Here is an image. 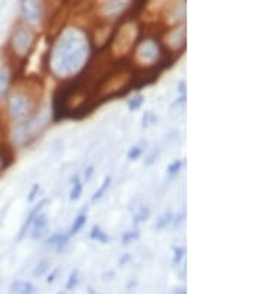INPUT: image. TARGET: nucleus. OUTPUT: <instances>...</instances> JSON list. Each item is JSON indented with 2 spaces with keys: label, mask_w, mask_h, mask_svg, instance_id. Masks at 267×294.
Listing matches in <instances>:
<instances>
[{
  "label": "nucleus",
  "mask_w": 267,
  "mask_h": 294,
  "mask_svg": "<svg viewBox=\"0 0 267 294\" xmlns=\"http://www.w3.org/2000/svg\"><path fill=\"white\" fill-rule=\"evenodd\" d=\"M91 56V45L86 35L76 27L64 30L53 43L48 67L52 76L61 80H69L77 76Z\"/></svg>",
  "instance_id": "f257e3e1"
},
{
  "label": "nucleus",
  "mask_w": 267,
  "mask_h": 294,
  "mask_svg": "<svg viewBox=\"0 0 267 294\" xmlns=\"http://www.w3.org/2000/svg\"><path fill=\"white\" fill-rule=\"evenodd\" d=\"M39 109V95L30 85L14 83L3 100V119L11 125L25 121Z\"/></svg>",
  "instance_id": "f03ea898"
},
{
  "label": "nucleus",
  "mask_w": 267,
  "mask_h": 294,
  "mask_svg": "<svg viewBox=\"0 0 267 294\" xmlns=\"http://www.w3.org/2000/svg\"><path fill=\"white\" fill-rule=\"evenodd\" d=\"M51 111H42L40 109H37V111L33 116L27 117L25 121L12 124L8 134L11 149H22V147L32 144L51 121Z\"/></svg>",
  "instance_id": "7ed1b4c3"
},
{
  "label": "nucleus",
  "mask_w": 267,
  "mask_h": 294,
  "mask_svg": "<svg viewBox=\"0 0 267 294\" xmlns=\"http://www.w3.org/2000/svg\"><path fill=\"white\" fill-rule=\"evenodd\" d=\"M35 33L32 27L28 25H18L12 32L9 42H8V55H9V64L21 63L27 60L28 55L33 52L35 48Z\"/></svg>",
  "instance_id": "20e7f679"
},
{
  "label": "nucleus",
  "mask_w": 267,
  "mask_h": 294,
  "mask_svg": "<svg viewBox=\"0 0 267 294\" xmlns=\"http://www.w3.org/2000/svg\"><path fill=\"white\" fill-rule=\"evenodd\" d=\"M162 49L160 45L155 39H144L134 49V66L141 70L156 69L162 60Z\"/></svg>",
  "instance_id": "39448f33"
},
{
  "label": "nucleus",
  "mask_w": 267,
  "mask_h": 294,
  "mask_svg": "<svg viewBox=\"0 0 267 294\" xmlns=\"http://www.w3.org/2000/svg\"><path fill=\"white\" fill-rule=\"evenodd\" d=\"M137 25L134 22H128L121 30L117 32L113 43V52H117L119 55H125L131 48H134L135 40H137Z\"/></svg>",
  "instance_id": "423d86ee"
},
{
  "label": "nucleus",
  "mask_w": 267,
  "mask_h": 294,
  "mask_svg": "<svg viewBox=\"0 0 267 294\" xmlns=\"http://www.w3.org/2000/svg\"><path fill=\"white\" fill-rule=\"evenodd\" d=\"M43 5L40 0H22L21 17L28 27H36L43 21Z\"/></svg>",
  "instance_id": "0eeeda50"
},
{
  "label": "nucleus",
  "mask_w": 267,
  "mask_h": 294,
  "mask_svg": "<svg viewBox=\"0 0 267 294\" xmlns=\"http://www.w3.org/2000/svg\"><path fill=\"white\" fill-rule=\"evenodd\" d=\"M12 85H14V66L6 61L0 64V104L3 103Z\"/></svg>",
  "instance_id": "6e6552de"
},
{
  "label": "nucleus",
  "mask_w": 267,
  "mask_h": 294,
  "mask_svg": "<svg viewBox=\"0 0 267 294\" xmlns=\"http://www.w3.org/2000/svg\"><path fill=\"white\" fill-rule=\"evenodd\" d=\"M46 203H48V199H42V201L36 205V207H33L32 210H30L28 216H27L25 220L22 221L21 229H19V232H18V237H17L18 241H22V239L27 237V233L30 232V227H32L33 220L36 219V216H37L40 211H43V208H45V205H46Z\"/></svg>",
  "instance_id": "1a4fd4ad"
},
{
  "label": "nucleus",
  "mask_w": 267,
  "mask_h": 294,
  "mask_svg": "<svg viewBox=\"0 0 267 294\" xmlns=\"http://www.w3.org/2000/svg\"><path fill=\"white\" fill-rule=\"evenodd\" d=\"M46 230H48V216H46V213L40 211L36 216V219L33 220L32 227H30V232H28L30 233V238L37 241V239H40L43 235L46 233Z\"/></svg>",
  "instance_id": "9d476101"
},
{
  "label": "nucleus",
  "mask_w": 267,
  "mask_h": 294,
  "mask_svg": "<svg viewBox=\"0 0 267 294\" xmlns=\"http://www.w3.org/2000/svg\"><path fill=\"white\" fill-rule=\"evenodd\" d=\"M166 43H168L169 49L174 51V52L184 48V43H186V30H184V27H177V28H174V30H171L168 33V36H166Z\"/></svg>",
  "instance_id": "9b49d317"
},
{
  "label": "nucleus",
  "mask_w": 267,
  "mask_h": 294,
  "mask_svg": "<svg viewBox=\"0 0 267 294\" xmlns=\"http://www.w3.org/2000/svg\"><path fill=\"white\" fill-rule=\"evenodd\" d=\"M70 244V237L69 233H61V232H56V233H52L51 237L46 239V247L52 248L55 253H63Z\"/></svg>",
  "instance_id": "f8f14e48"
},
{
  "label": "nucleus",
  "mask_w": 267,
  "mask_h": 294,
  "mask_svg": "<svg viewBox=\"0 0 267 294\" xmlns=\"http://www.w3.org/2000/svg\"><path fill=\"white\" fill-rule=\"evenodd\" d=\"M126 2L125 0H113V2H108V3H104L103 8H101V12L106 15V17H114V15H119L125 8H126Z\"/></svg>",
  "instance_id": "ddd939ff"
},
{
  "label": "nucleus",
  "mask_w": 267,
  "mask_h": 294,
  "mask_svg": "<svg viewBox=\"0 0 267 294\" xmlns=\"http://www.w3.org/2000/svg\"><path fill=\"white\" fill-rule=\"evenodd\" d=\"M9 294H35V285L30 281L17 279L9 285Z\"/></svg>",
  "instance_id": "4468645a"
},
{
  "label": "nucleus",
  "mask_w": 267,
  "mask_h": 294,
  "mask_svg": "<svg viewBox=\"0 0 267 294\" xmlns=\"http://www.w3.org/2000/svg\"><path fill=\"white\" fill-rule=\"evenodd\" d=\"M86 221H88V214H86V213H80V214L74 219V221H73V224H71V227H70V230H69V237L71 238V237H74V235H77V233L85 227Z\"/></svg>",
  "instance_id": "2eb2a0df"
},
{
  "label": "nucleus",
  "mask_w": 267,
  "mask_h": 294,
  "mask_svg": "<svg viewBox=\"0 0 267 294\" xmlns=\"http://www.w3.org/2000/svg\"><path fill=\"white\" fill-rule=\"evenodd\" d=\"M89 238L92 241H97V242H101V244H107L108 242V235L100 227V226H94L89 232Z\"/></svg>",
  "instance_id": "dca6fc26"
},
{
  "label": "nucleus",
  "mask_w": 267,
  "mask_h": 294,
  "mask_svg": "<svg viewBox=\"0 0 267 294\" xmlns=\"http://www.w3.org/2000/svg\"><path fill=\"white\" fill-rule=\"evenodd\" d=\"M83 193V182L80 180L79 175H74L73 179V186L70 190V201H77Z\"/></svg>",
  "instance_id": "f3484780"
},
{
  "label": "nucleus",
  "mask_w": 267,
  "mask_h": 294,
  "mask_svg": "<svg viewBox=\"0 0 267 294\" xmlns=\"http://www.w3.org/2000/svg\"><path fill=\"white\" fill-rule=\"evenodd\" d=\"M172 221H174V214H172L171 211H166L165 214H162V216L158 219V221L155 223V229H156V230H163V229H166Z\"/></svg>",
  "instance_id": "a211bd4d"
},
{
  "label": "nucleus",
  "mask_w": 267,
  "mask_h": 294,
  "mask_svg": "<svg viewBox=\"0 0 267 294\" xmlns=\"http://www.w3.org/2000/svg\"><path fill=\"white\" fill-rule=\"evenodd\" d=\"M9 149L11 147L8 146V147H0V175H2V172L11 165V155H8V152H9Z\"/></svg>",
  "instance_id": "6ab92c4d"
},
{
  "label": "nucleus",
  "mask_w": 267,
  "mask_h": 294,
  "mask_svg": "<svg viewBox=\"0 0 267 294\" xmlns=\"http://www.w3.org/2000/svg\"><path fill=\"white\" fill-rule=\"evenodd\" d=\"M184 165H186V161H184V159H178V161H175V162L169 164V165H168V168H166L168 177H169V179H174L175 175L180 174V171H181V168H183Z\"/></svg>",
  "instance_id": "aec40b11"
},
{
  "label": "nucleus",
  "mask_w": 267,
  "mask_h": 294,
  "mask_svg": "<svg viewBox=\"0 0 267 294\" xmlns=\"http://www.w3.org/2000/svg\"><path fill=\"white\" fill-rule=\"evenodd\" d=\"M110 184H111V177H110V175H107V177L104 179V182L101 183V186H100V187L97 189V192L94 193V196H92V202H98V201L106 195V192L108 190Z\"/></svg>",
  "instance_id": "412c9836"
},
{
  "label": "nucleus",
  "mask_w": 267,
  "mask_h": 294,
  "mask_svg": "<svg viewBox=\"0 0 267 294\" xmlns=\"http://www.w3.org/2000/svg\"><path fill=\"white\" fill-rule=\"evenodd\" d=\"M150 208L148 207H141L140 208V211L135 214V217H134V226H138L140 223H142V221H145L148 217H150Z\"/></svg>",
  "instance_id": "4be33fe9"
},
{
  "label": "nucleus",
  "mask_w": 267,
  "mask_h": 294,
  "mask_svg": "<svg viewBox=\"0 0 267 294\" xmlns=\"http://www.w3.org/2000/svg\"><path fill=\"white\" fill-rule=\"evenodd\" d=\"M142 103H144V95H142V94H137V95H134V97L128 101V109H129L131 111H137V110L142 106Z\"/></svg>",
  "instance_id": "5701e85b"
},
{
  "label": "nucleus",
  "mask_w": 267,
  "mask_h": 294,
  "mask_svg": "<svg viewBox=\"0 0 267 294\" xmlns=\"http://www.w3.org/2000/svg\"><path fill=\"white\" fill-rule=\"evenodd\" d=\"M80 275H79V271L77 269H74L71 274H70V276H69V279H67V284H66V290L67 291H71V290H74L76 287H77V284H79V278Z\"/></svg>",
  "instance_id": "b1692460"
},
{
  "label": "nucleus",
  "mask_w": 267,
  "mask_h": 294,
  "mask_svg": "<svg viewBox=\"0 0 267 294\" xmlns=\"http://www.w3.org/2000/svg\"><path fill=\"white\" fill-rule=\"evenodd\" d=\"M140 238V232L138 230H129L126 233L122 235V244L124 245H129L131 242L137 241Z\"/></svg>",
  "instance_id": "393cba45"
},
{
  "label": "nucleus",
  "mask_w": 267,
  "mask_h": 294,
  "mask_svg": "<svg viewBox=\"0 0 267 294\" xmlns=\"http://www.w3.org/2000/svg\"><path fill=\"white\" fill-rule=\"evenodd\" d=\"M184 256H186V248L177 247V248L174 250V260H172L174 266H178V264L181 263V260L184 258Z\"/></svg>",
  "instance_id": "a878e982"
},
{
  "label": "nucleus",
  "mask_w": 267,
  "mask_h": 294,
  "mask_svg": "<svg viewBox=\"0 0 267 294\" xmlns=\"http://www.w3.org/2000/svg\"><path fill=\"white\" fill-rule=\"evenodd\" d=\"M49 271V261L48 260H43V261H40L37 266H36V269H35V272H33V275L37 278V276H42V275H45L46 272Z\"/></svg>",
  "instance_id": "bb28decb"
},
{
  "label": "nucleus",
  "mask_w": 267,
  "mask_h": 294,
  "mask_svg": "<svg viewBox=\"0 0 267 294\" xmlns=\"http://www.w3.org/2000/svg\"><path fill=\"white\" fill-rule=\"evenodd\" d=\"M141 155H142L141 147L140 146H134V147H131L129 152H128V161H137Z\"/></svg>",
  "instance_id": "cd10ccee"
},
{
  "label": "nucleus",
  "mask_w": 267,
  "mask_h": 294,
  "mask_svg": "<svg viewBox=\"0 0 267 294\" xmlns=\"http://www.w3.org/2000/svg\"><path fill=\"white\" fill-rule=\"evenodd\" d=\"M92 175H94V166H88V168L85 169V172H83V183H86V182L91 180Z\"/></svg>",
  "instance_id": "c85d7f7f"
},
{
  "label": "nucleus",
  "mask_w": 267,
  "mask_h": 294,
  "mask_svg": "<svg viewBox=\"0 0 267 294\" xmlns=\"http://www.w3.org/2000/svg\"><path fill=\"white\" fill-rule=\"evenodd\" d=\"M39 190H40V186H39V184H35V186H33V189L30 190V193H28V202H33V201L36 199V196H37Z\"/></svg>",
  "instance_id": "c756f323"
},
{
  "label": "nucleus",
  "mask_w": 267,
  "mask_h": 294,
  "mask_svg": "<svg viewBox=\"0 0 267 294\" xmlns=\"http://www.w3.org/2000/svg\"><path fill=\"white\" fill-rule=\"evenodd\" d=\"M158 155H159V150H155L150 156L147 158V161H145V165H152L155 161H156V158H158Z\"/></svg>",
  "instance_id": "7c9ffc66"
},
{
  "label": "nucleus",
  "mask_w": 267,
  "mask_h": 294,
  "mask_svg": "<svg viewBox=\"0 0 267 294\" xmlns=\"http://www.w3.org/2000/svg\"><path fill=\"white\" fill-rule=\"evenodd\" d=\"M178 92H180L183 97H186V92H187V91H186V80H184V79H183L180 83H178Z\"/></svg>",
  "instance_id": "2f4dec72"
},
{
  "label": "nucleus",
  "mask_w": 267,
  "mask_h": 294,
  "mask_svg": "<svg viewBox=\"0 0 267 294\" xmlns=\"http://www.w3.org/2000/svg\"><path fill=\"white\" fill-rule=\"evenodd\" d=\"M150 116H152L150 111H145V114L142 116V128L148 127V124H150Z\"/></svg>",
  "instance_id": "473e14b6"
},
{
  "label": "nucleus",
  "mask_w": 267,
  "mask_h": 294,
  "mask_svg": "<svg viewBox=\"0 0 267 294\" xmlns=\"http://www.w3.org/2000/svg\"><path fill=\"white\" fill-rule=\"evenodd\" d=\"M147 0H134V11H140L144 5H145Z\"/></svg>",
  "instance_id": "72a5a7b5"
},
{
  "label": "nucleus",
  "mask_w": 267,
  "mask_h": 294,
  "mask_svg": "<svg viewBox=\"0 0 267 294\" xmlns=\"http://www.w3.org/2000/svg\"><path fill=\"white\" fill-rule=\"evenodd\" d=\"M58 272H59V271H58V269H55V271H53V272H52V274L48 276V279H46V281H48V284H52V282L55 281V278H56Z\"/></svg>",
  "instance_id": "f704fd0d"
},
{
  "label": "nucleus",
  "mask_w": 267,
  "mask_h": 294,
  "mask_svg": "<svg viewBox=\"0 0 267 294\" xmlns=\"http://www.w3.org/2000/svg\"><path fill=\"white\" fill-rule=\"evenodd\" d=\"M128 260H129V256L126 254V256L124 257V258H121V264H125V263H126Z\"/></svg>",
  "instance_id": "c9c22d12"
},
{
  "label": "nucleus",
  "mask_w": 267,
  "mask_h": 294,
  "mask_svg": "<svg viewBox=\"0 0 267 294\" xmlns=\"http://www.w3.org/2000/svg\"><path fill=\"white\" fill-rule=\"evenodd\" d=\"M88 293H89V294H95L94 288H88Z\"/></svg>",
  "instance_id": "e433bc0d"
},
{
  "label": "nucleus",
  "mask_w": 267,
  "mask_h": 294,
  "mask_svg": "<svg viewBox=\"0 0 267 294\" xmlns=\"http://www.w3.org/2000/svg\"><path fill=\"white\" fill-rule=\"evenodd\" d=\"M101 2H103V5H104V3H108V2H113V0H101Z\"/></svg>",
  "instance_id": "4c0bfd02"
},
{
  "label": "nucleus",
  "mask_w": 267,
  "mask_h": 294,
  "mask_svg": "<svg viewBox=\"0 0 267 294\" xmlns=\"http://www.w3.org/2000/svg\"><path fill=\"white\" fill-rule=\"evenodd\" d=\"M2 117H3V116H2V113H0V124H2Z\"/></svg>",
  "instance_id": "58836bf2"
},
{
  "label": "nucleus",
  "mask_w": 267,
  "mask_h": 294,
  "mask_svg": "<svg viewBox=\"0 0 267 294\" xmlns=\"http://www.w3.org/2000/svg\"><path fill=\"white\" fill-rule=\"evenodd\" d=\"M0 278H2V275H0Z\"/></svg>",
  "instance_id": "ea45409f"
}]
</instances>
